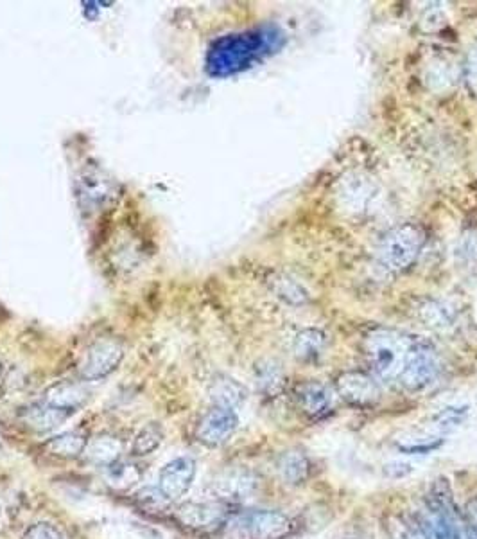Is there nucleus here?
<instances>
[{
    "instance_id": "ddd939ff",
    "label": "nucleus",
    "mask_w": 477,
    "mask_h": 539,
    "mask_svg": "<svg viewBox=\"0 0 477 539\" xmlns=\"http://www.w3.org/2000/svg\"><path fill=\"white\" fill-rule=\"evenodd\" d=\"M122 451L124 442L119 437H115L112 433H99L88 439L83 457L88 464L106 469L121 460Z\"/></svg>"
},
{
    "instance_id": "dca6fc26",
    "label": "nucleus",
    "mask_w": 477,
    "mask_h": 539,
    "mask_svg": "<svg viewBox=\"0 0 477 539\" xmlns=\"http://www.w3.org/2000/svg\"><path fill=\"white\" fill-rule=\"evenodd\" d=\"M87 444L88 437L85 433L72 430V432L54 435L49 441L45 442L44 448L47 453H51L56 459L72 460L83 457Z\"/></svg>"
},
{
    "instance_id": "7ed1b4c3",
    "label": "nucleus",
    "mask_w": 477,
    "mask_h": 539,
    "mask_svg": "<svg viewBox=\"0 0 477 539\" xmlns=\"http://www.w3.org/2000/svg\"><path fill=\"white\" fill-rule=\"evenodd\" d=\"M264 47V36L230 35L217 40L210 47L209 71L216 76H226L241 71L252 63L253 58L261 53Z\"/></svg>"
},
{
    "instance_id": "1a4fd4ad",
    "label": "nucleus",
    "mask_w": 477,
    "mask_h": 539,
    "mask_svg": "<svg viewBox=\"0 0 477 539\" xmlns=\"http://www.w3.org/2000/svg\"><path fill=\"white\" fill-rule=\"evenodd\" d=\"M194 478H196V460L191 457H176L160 469L158 491L169 504H176L191 491Z\"/></svg>"
},
{
    "instance_id": "f257e3e1",
    "label": "nucleus",
    "mask_w": 477,
    "mask_h": 539,
    "mask_svg": "<svg viewBox=\"0 0 477 539\" xmlns=\"http://www.w3.org/2000/svg\"><path fill=\"white\" fill-rule=\"evenodd\" d=\"M418 338L388 327H377L365 338V354L373 374L381 381H399Z\"/></svg>"
},
{
    "instance_id": "412c9836",
    "label": "nucleus",
    "mask_w": 477,
    "mask_h": 539,
    "mask_svg": "<svg viewBox=\"0 0 477 539\" xmlns=\"http://www.w3.org/2000/svg\"><path fill=\"white\" fill-rule=\"evenodd\" d=\"M140 469L135 466V464H128V462H115L110 468H106V480L110 486L115 487V489H130V487L139 484Z\"/></svg>"
},
{
    "instance_id": "4be33fe9",
    "label": "nucleus",
    "mask_w": 477,
    "mask_h": 539,
    "mask_svg": "<svg viewBox=\"0 0 477 539\" xmlns=\"http://www.w3.org/2000/svg\"><path fill=\"white\" fill-rule=\"evenodd\" d=\"M418 315L424 320L425 326L433 329H447L454 322L452 311L440 302H427L422 306V310L418 311Z\"/></svg>"
},
{
    "instance_id": "5701e85b",
    "label": "nucleus",
    "mask_w": 477,
    "mask_h": 539,
    "mask_svg": "<svg viewBox=\"0 0 477 539\" xmlns=\"http://www.w3.org/2000/svg\"><path fill=\"white\" fill-rule=\"evenodd\" d=\"M257 383L261 387L262 392H266L269 396H275L284 385V374L278 363L268 362L262 363L257 369Z\"/></svg>"
},
{
    "instance_id": "20e7f679",
    "label": "nucleus",
    "mask_w": 477,
    "mask_h": 539,
    "mask_svg": "<svg viewBox=\"0 0 477 539\" xmlns=\"http://www.w3.org/2000/svg\"><path fill=\"white\" fill-rule=\"evenodd\" d=\"M234 505L212 502H185L174 509L173 518L185 531L196 534H219L228 522Z\"/></svg>"
},
{
    "instance_id": "6e6552de",
    "label": "nucleus",
    "mask_w": 477,
    "mask_h": 539,
    "mask_svg": "<svg viewBox=\"0 0 477 539\" xmlns=\"http://www.w3.org/2000/svg\"><path fill=\"white\" fill-rule=\"evenodd\" d=\"M122 358H124V347L119 342L99 340L88 347L85 358L79 365V374L83 380H103L121 365Z\"/></svg>"
},
{
    "instance_id": "bb28decb",
    "label": "nucleus",
    "mask_w": 477,
    "mask_h": 539,
    "mask_svg": "<svg viewBox=\"0 0 477 539\" xmlns=\"http://www.w3.org/2000/svg\"><path fill=\"white\" fill-rule=\"evenodd\" d=\"M0 372H2V365H0Z\"/></svg>"
},
{
    "instance_id": "a211bd4d",
    "label": "nucleus",
    "mask_w": 477,
    "mask_h": 539,
    "mask_svg": "<svg viewBox=\"0 0 477 539\" xmlns=\"http://www.w3.org/2000/svg\"><path fill=\"white\" fill-rule=\"evenodd\" d=\"M69 414L56 410V408L49 407V405H35V407L27 408L26 414H24V421L26 425L35 430L38 433L51 432L56 426H60L63 421L69 419Z\"/></svg>"
},
{
    "instance_id": "4468645a",
    "label": "nucleus",
    "mask_w": 477,
    "mask_h": 539,
    "mask_svg": "<svg viewBox=\"0 0 477 539\" xmlns=\"http://www.w3.org/2000/svg\"><path fill=\"white\" fill-rule=\"evenodd\" d=\"M88 390L79 383H58L45 392L44 403L72 416L87 403Z\"/></svg>"
},
{
    "instance_id": "393cba45",
    "label": "nucleus",
    "mask_w": 477,
    "mask_h": 539,
    "mask_svg": "<svg viewBox=\"0 0 477 539\" xmlns=\"http://www.w3.org/2000/svg\"><path fill=\"white\" fill-rule=\"evenodd\" d=\"M22 539H65V536L54 523L38 522L24 532Z\"/></svg>"
},
{
    "instance_id": "f8f14e48",
    "label": "nucleus",
    "mask_w": 477,
    "mask_h": 539,
    "mask_svg": "<svg viewBox=\"0 0 477 539\" xmlns=\"http://www.w3.org/2000/svg\"><path fill=\"white\" fill-rule=\"evenodd\" d=\"M296 405L302 414L311 419H321L332 410V394L320 381H304L295 390Z\"/></svg>"
},
{
    "instance_id": "aec40b11",
    "label": "nucleus",
    "mask_w": 477,
    "mask_h": 539,
    "mask_svg": "<svg viewBox=\"0 0 477 539\" xmlns=\"http://www.w3.org/2000/svg\"><path fill=\"white\" fill-rule=\"evenodd\" d=\"M164 437V428L162 426L158 425V423H149L135 435V439L131 442V455L137 457V459L149 457L151 453H155L162 446Z\"/></svg>"
},
{
    "instance_id": "39448f33",
    "label": "nucleus",
    "mask_w": 477,
    "mask_h": 539,
    "mask_svg": "<svg viewBox=\"0 0 477 539\" xmlns=\"http://www.w3.org/2000/svg\"><path fill=\"white\" fill-rule=\"evenodd\" d=\"M422 243H424L422 230L415 225H400L382 238L379 247L382 265L395 272L406 270L417 261Z\"/></svg>"
},
{
    "instance_id": "f3484780",
    "label": "nucleus",
    "mask_w": 477,
    "mask_h": 539,
    "mask_svg": "<svg viewBox=\"0 0 477 539\" xmlns=\"http://www.w3.org/2000/svg\"><path fill=\"white\" fill-rule=\"evenodd\" d=\"M210 399H212L214 407L235 410L243 405L244 399H246V389L232 378L221 376L210 387Z\"/></svg>"
},
{
    "instance_id": "423d86ee",
    "label": "nucleus",
    "mask_w": 477,
    "mask_h": 539,
    "mask_svg": "<svg viewBox=\"0 0 477 539\" xmlns=\"http://www.w3.org/2000/svg\"><path fill=\"white\" fill-rule=\"evenodd\" d=\"M440 374V360L433 345L418 338L413 353L409 356L408 365L400 376L399 383L409 392H422L429 389Z\"/></svg>"
},
{
    "instance_id": "b1692460",
    "label": "nucleus",
    "mask_w": 477,
    "mask_h": 539,
    "mask_svg": "<svg viewBox=\"0 0 477 539\" xmlns=\"http://www.w3.org/2000/svg\"><path fill=\"white\" fill-rule=\"evenodd\" d=\"M275 290H277L278 297L286 299L291 304H300V302L307 301V292L300 286L295 279H289L284 275H278L275 279Z\"/></svg>"
},
{
    "instance_id": "9d476101",
    "label": "nucleus",
    "mask_w": 477,
    "mask_h": 539,
    "mask_svg": "<svg viewBox=\"0 0 477 539\" xmlns=\"http://www.w3.org/2000/svg\"><path fill=\"white\" fill-rule=\"evenodd\" d=\"M239 417L230 408L214 407L201 417L196 428V439L207 448H219L237 432Z\"/></svg>"
},
{
    "instance_id": "6ab92c4d",
    "label": "nucleus",
    "mask_w": 477,
    "mask_h": 539,
    "mask_svg": "<svg viewBox=\"0 0 477 539\" xmlns=\"http://www.w3.org/2000/svg\"><path fill=\"white\" fill-rule=\"evenodd\" d=\"M327 338L318 329H305L296 336L295 354L302 362H316L325 353Z\"/></svg>"
},
{
    "instance_id": "9b49d317",
    "label": "nucleus",
    "mask_w": 477,
    "mask_h": 539,
    "mask_svg": "<svg viewBox=\"0 0 477 539\" xmlns=\"http://www.w3.org/2000/svg\"><path fill=\"white\" fill-rule=\"evenodd\" d=\"M338 394L348 405L357 408L373 407L381 398V389L372 376L363 372H345L336 381Z\"/></svg>"
},
{
    "instance_id": "a878e982",
    "label": "nucleus",
    "mask_w": 477,
    "mask_h": 539,
    "mask_svg": "<svg viewBox=\"0 0 477 539\" xmlns=\"http://www.w3.org/2000/svg\"><path fill=\"white\" fill-rule=\"evenodd\" d=\"M397 539H427L422 532L415 531L411 527H400L397 532Z\"/></svg>"
},
{
    "instance_id": "2eb2a0df",
    "label": "nucleus",
    "mask_w": 477,
    "mask_h": 539,
    "mask_svg": "<svg viewBox=\"0 0 477 539\" xmlns=\"http://www.w3.org/2000/svg\"><path fill=\"white\" fill-rule=\"evenodd\" d=\"M277 469L287 486H302L311 477V460L304 451L289 450L278 457Z\"/></svg>"
},
{
    "instance_id": "f03ea898",
    "label": "nucleus",
    "mask_w": 477,
    "mask_h": 539,
    "mask_svg": "<svg viewBox=\"0 0 477 539\" xmlns=\"http://www.w3.org/2000/svg\"><path fill=\"white\" fill-rule=\"evenodd\" d=\"M296 532V522L280 511L271 509H244L230 514L223 531V539H287Z\"/></svg>"
},
{
    "instance_id": "0eeeda50",
    "label": "nucleus",
    "mask_w": 477,
    "mask_h": 539,
    "mask_svg": "<svg viewBox=\"0 0 477 539\" xmlns=\"http://www.w3.org/2000/svg\"><path fill=\"white\" fill-rule=\"evenodd\" d=\"M261 486L259 477L250 469L232 468L219 473L210 482V491L219 502L228 505L241 504L244 500H250Z\"/></svg>"
}]
</instances>
